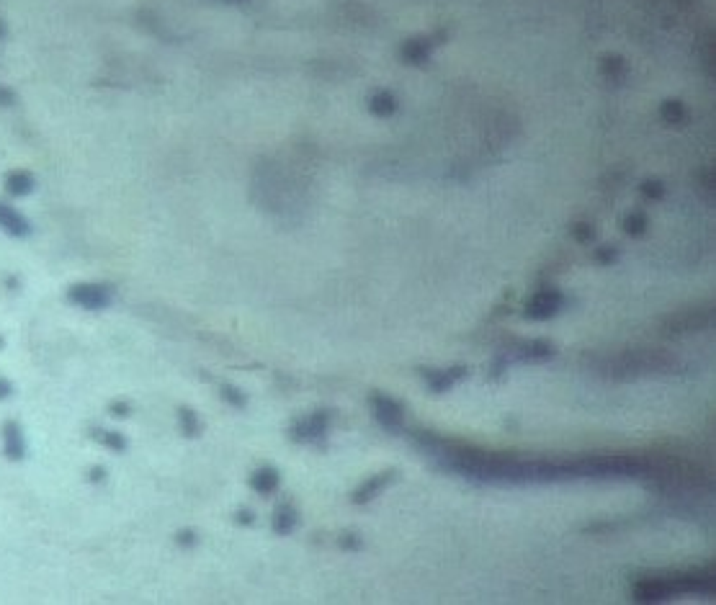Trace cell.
Wrapping results in <instances>:
<instances>
[{
    "mask_svg": "<svg viewBox=\"0 0 716 605\" xmlns=\"http://www.w3.org/2000/svg\"><path fill=\"white\" fill-rule=\"evenodd\" d=\"M667 366L665 356H652V353H624L613 361V374H639V371H659Z\"/></svg>",
    "mask_w": 716,
    "mask_h": 605,
    "instance_id": "1",
    "label": "cell"
},
{
    "mask_svg": "<svg viewBox=\"0 0 716 605\" xmlns=\"http://www.w3.org/2000/svg\"><path fill=\"white\" fill-rule=\"evenodd\" d=\"M371 405H374L376 420L382 422L384 427H390V430H397V427H402V407H399L392 397L376 394V397L371 399Z\"/></svg>",
    "mask_w": 716,
    "mask_h": 605,
    "instance_id": "2",
    "label": "cell"
},
{
    "mask_svg": "<svg viewBox=\"0 0 716 605\" xmlns=\"http://www.w3.org/2000/svg\"><path fill=\"white\" fill-rule=\"evenodd\" d=\"M562 306V296L557 292H541V294H536L531 299V304H528V309H525V314L528 317H533V320H546V317H552V314H557V309Z\"/></svg>",
    "mask_w": 716,
    "mask_h": 605,
    "instance_id": "3",
    "label": "cell"
},
{
    "mask_svg": "<svg viewBox=\"0 0 716 605\" xmlns=\"http://www.w3.org/2000/svg\"><path fill=\"white\" fill-rule=\"evenodd\" d=\"M467 374V369H451V371H428L426 381L431 384L433 392H446L448 386H454L461 376Z\"/></svg>",
    "mask_w": 716,
    "mask_h": 605,
    "instance_id": "4",
    "label": "cell"
},
{
    "mask_svg": "<svg viewBox=\"0 0 716 605\" xmlns=\"http://www.w3.org/2000/svg\"><path fill=\"white\" fill-rule=\"evenodd\" d=\"M392 477H394V471H382V474H376V477H371L366 484H361L358 487V492H356V502H366V500H371V497H376L379 492L387 487V484L392 482Z\"/></svg>",
    "mask_w": 716,
    "mask_h": 605,
    "instance_id": "5",
    "label": "cell"
},
{
    "mask_svg": "<svg viewBox=\"0 0 716 605\" xmlns=\"http://www.w3.org/2000/svg\"><path fill=\"white\" fill-rule=\"evenodd\" d=\"M709 322V314H683V317H678V320H670V333H688V330H693V328H703Z\"/></svg>",
    "mask_w": 716,
    "mask_h": 605,
    "instance_id": "6",
    "label": "cell"
},
{
    "mask_svg": "<svg viewBox=\"0 0 716 605\" xmlns=\"http://www.w3.org/2000/svg\"><path fill=\"white\" fill-rule=\"evenodd\" d=\"M278 484V477L273 471H258V477L253 479V487H258L261 492H271Z\"/></svg>",
    "mask_w": 716,
    "mask_h": 605,
    "instance_id": "7",
    "label": "cell"
},
{
    "mask_svg": "<svg viewBox=\"0 0 716 605\" xmlns=\"http://www.w3.org/2000/svg\"><path fill=\"white\" fill-rule=\"evenodd\" d=\"M291 526H294V515H291V510H278V518H276L278 531H289Z\"/></svg>",
    "mask_w": 716,
    "mask_h": 605,
    "instance_id": "8",
    "label": "cell"
}]
</instances>
